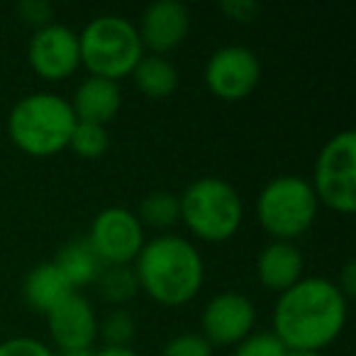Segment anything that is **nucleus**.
<instances>
[{
    "label": "nucleus",
    "mask_w": 356,
    "mask_h": 356,
    "mask_svg": "<svg viewBox=\"0 0 356 356\" xmlns=\"http://www.w3.org/2000/svg\"><path fill=\"white\" fill-rule=\"evenodd\" d=\"M81 64L90 76L118 83L127 79L144 56L137 25L120 15H98L79 35Z\"/></svg>",
    "instance_id": "5"
},
{
    "label": "nucleus",
    "mask_w": 356,
    "mask_h": 356,
    "mask_svg": "<svg viewBox=\"0 0 356 356\" xmlns=\"http://www.w3.org/2000/svg\"><path fill=\"white\" fill-rule=\"evenodd\" d=\"M181 222L203 242H227L239 232L244 205L237 188L218 176H203L178 195Z\"/></svg>",
    "instance_id": "4"
},
{
    "label": "nucleus",
    "mask_w": 356,
    "mask_h": 356,
    "mask_svg": "<svg viewBox=\"0 0 356 356\" xmlns=\"http://www.w3.org/2000/svg\"><path fill=\"white\" fill-rule=\"evenodd\" d=\"M317 195L310 181L300 176H276L261 188L257 198L259 225L276 242H293L302 237L317 220Z\"/></svg>",
    "instance_id": "6"
},
{
    "label": "nucleus",
    "mask_w": 356,
    "mask_h": 356,
    "mask_svg": "<svg viewBox=\"0 0 356 356\" xmlns=\"http://www.w3.org/2000/svg\"><path fill=\"white\" fill-rule=\"evenodd\" d=\"M139 291L154 302L178 307L191 302L205 281V264L195 244L176 234H159L134 259Z\"/></svg>",
    "instance_id": "2"
},
{
    "label": "nucleus",
    "mask_w": 356,
    "mask_h": 356,
    "mask_svg": "<svg viewBox=\"0 0 356 356\" xmlns=\"http://www.w3.org/2000/svg\"><path fill=\"white\" fill-rule=\"evenodd\" d=\"M88 244L103 266H129L147 244L139 218L127 208H105L90 222Z\"/></svg>",
    "instance_id": "8"
},
{
    "label": "nucleus",
    "mask_w": 356,
    "mask_h": 356,
    "mask_svg": "<svg viewBox=\"0 0 356 356\" xmlns=\"http://www.w3.org/2000/svg\"><path fill=\"white\" fill-rule=\"evenodd\" d=\"M288 349L273 332H252L247 339L234 346L232 356H286Z\"/></svg>",
    "instance_id": "23"
},
{
    "label": "nucleus",
    "mask_w": 356,
    "mask_h": 356,
    "mask_svg": "<svg viewBox=\"0 0 356 356\" xmlns=\"http://www.w3.org/2000/svg\"><path fill=\"white\" fill-rule=\"evenodd\" d=\"M337 288H339V293L346 298V300L356 296V264L354 261H346L344 266H341V273H339V281H337Z\"/></svg>",
    "instance_id": "28"
},
{
    "label": "nucleus",
    "mask_w": 356,
    "mask_h": 356,
    "mask_svg": "<svg viewBox=\"0 0 356 356\" xmlns=\"http://www.w3.org/2000/svg\"><path fill=\"white\" fill-rule=\"evenodd\" d=\"M142 222V227H154V229H168L176 222H181V205H178V195L171 191H152L149 195H144V200L139 203V210L134 213Z\"/></svg>",
    "instance_id": "19"
},
{
    "label": "nucleus",
    "mask_w": 356,
    "mask_h": 356,
    "mask_svg": "<svg viewBox=\"0 0 356 356\" xmlns=\"http://www.w3.org/2000/svg\"><path fill=\"white\" fill-rule=\"evenodd\" d=\"M191 30V13L186 6L176 0H156L142 13V20L137 25L139 40L144 49H152V54L163 56L181 47Z\"/></svg>",
    "instance_id": "12"
},
{
    "label": "nucleus",
    "mask_w": 356,
    "mask_h": 356,
    "mask_svg": "<svg viewBox=\"0 0 356 356\" xmlns=\"http://www.w3.org/2000/svg\"><path fill=\"white\" fill-rule=\"evenodd\" d=\"M110 147V134L103 124H90V122H76L74 132H71L69 147L76 156L81 159H100Z\"/></svg>",
    "instance_id": "21"
},
{
    "label": "nucleus",
    "mask_w": 356,
    "mask_h": 356,
    "mask_svg": "<svg viewBox=\"0 0 356 356\" xmlns=\"http://www.w3.org/2000/svg\"><path fill=\"white\" fill-rule=\"evenodd\" d=\"M129 76H132L139 93L152 100L168 98L178 88L176 66L166 56H159V54H144Z\"/></svg>",
    "instance_id": "18"
},
{
    "label": "nucleus",
    "mask_w": 356,
    "mask_h": 356,
    "mask_svg": "<svg viewBox=\"0 0 356 356\" xmlns=\"http://www.w3.org/2000/svg\"><path fill=\"white\" fill-rule=\"evenodd\" d=\"M76 293L74 288L69 286V281L64 278V273L54 266V261H44L37 264L35 268H30V273L22 281V296H25L27 305L32 310L42 312H51L61 300Z\"/></svg>",
    "instance_id": "16"
},
{
    "label": "nucleus",
    "mask_w": 356,
    "mask_h": 356,
    "mask_svg": "<svg viewBox=\"0 0 356 356\" xmlns=\"http://www.w3.org/2000/svg\"><path fill=\"white\" fill-rule=\"evenodd\" d=\"M54 266L64 273V278L69 281V286L74 291L79 286L95 283L100 271H103V264H100V259L90 249L88 239H74V242L64 244L59 249V254H56Z\"/></svg>",
    "instance_id": "17"
},
{
    "label": "nucleus",
    "mask_w": 356,
    "mask_h": 356,
    "mask_svg": "<svg viewBox=\"0 0 356 356\" xmlns=\"http://www.w3.org/2000/svg\"><path fill=\"white\" fill-rule=\"evenodd\" d=\"M76 115L71 103L56 93H30L17 100L8 118V134L30 156H54L69 147Z\"/></svg>",
    "instance_id": "3"
},
{
    "label": "nucleus",
    "mask_w": 356,
    "mask_h": 356,
    "mask_svg": "<svg viewBox=\"0 0 356 356\" xmlns=\"http://www.w3.org/2000/svg\"><path fill=\"white\" fill-rule=\"evenodd\" d=\"M349 300L334 281L302 276L273 305V334L288 351H322L341 334Z\"/></svg>",
    "instance_id": "1"
},
{
    "label": "nucleus",
    "mask_w": 356,
    "mask_h": 356,
    "mask_svg": "<svg viewBox=\"0 0 356 356\" xmlns=\"http://www.w3.org/2000/svg\"><path fill=\"white\" fill-rule=\"evenodd\" d=\"M161 356H213V346L198 332H184L163 344Z\"/></svg>",
    "instance_id": "24"
},
{
    "label": "nucleus",
    "mask_w": 356,
    "mask_h": 356,
    "mask_svg": "<svg viewBox=\"0 0 356 356\" xmlns=\"http://www.w3.org/2000/svg\"><path fill=\"white\" fill-rule=\"evenodd\" d=\"M47 325H49L51 339L61 351H74L93 349L100 322L93 305L81 293H71L54 310L47 312Z\"/></svg>",
    "instance_id": "13"
},
{
    "label": "nucleus",
    "mask_w": 356,
    "mask_h": 356,
    "mask_svg": "<svg viewBox=\"0 0 356 356\" xmlns=\"http://www.w3.org/2000/svg\"><path fill=\"white\" fill-rule=\"evenodd\" d=\"M302 268H305L302 254L293 242H276L273 239L268 247L261 249L257 259L259 283L278 296L300 281Z\"/></svg>",
    "instance_id": "15"
},
{
    "label": "nucleus",
    "mask_w": 356,
    "mask_h": 356,
    "mask_svg": "<svg viewBox=\"0 0 356 356\" xmlns=\"http://www.w3.org/2000/svg\"><path fill=\"white\" fill-rule=\"evenodd\" d=\"M0 356H56L44 341L35 337H10L0 341Z\"/></svg>",
    "instance_id": "25"
},
{
    "label": "nucleus",
    "mask_w": 356,
    "mask_h": 356,
    "mask_svg": "<svg viewBox=\"0 0 356 356\" xmlns=\"http://www.w3.org/2000/svg\"><path fill=\"white\" fill-rule=\"evenodd\" d=\"M312 191L317 203L339 215L356 210V132L341 129L325 142L315 159Z\"/></svg>",
    "instance_id": "7"
},
{
    "label": "nucleus",
    "mask_w": 356,
    "mask_h": 356,
    "mask_svg": "<svg viewBox=\"0 0 356 356\" xmlns=\"http://www.w3.org/2000/svg\"><path fill=\"white\" fill-rule=\"evenodd\" d=\"M98 332H103L108 346H129L134 337V317L124 307H118L105 317Z\"/></svg>",
    "instance_id": "22"
},
{
    "label": "nucleus",
    "mask_w": 356,
    "mask_h": 356,
    "mask_svg": "<svg viewBox=\"0 0 356 356\" xmlns=\"http://www.w3.org/2000/svg\"><path fill=\"white\" fill-rule=\"evenodd\" d=\"M95 283H98L100 296L115 305L132 300L139 293V281L132 266H103Z\"/></svg>",
    "instance_id": "20"
},
{
    "label": "nucleus",
    "mask_w": 356,
    "mask_h": 356,
    "mask_svg": "<svg viewBox=\"0 0 356 356\" xmlns=\"http://www.w3.org/2000/svg\"><path fill=\"white\" fill-rule=\"evenodd\" d=\"M122 108V90L115 81L88 76L81 81L79 88L71 100V110L76 115V122H90V124H108L110 120L118 118Z\"/></svg>",
    "instance_id": "14"
},
{
    "label": "nucleus",
    "mask_w": 356,
    "mask_h": 356,
    "mask_svg": "<svg viewBox=\"0 0 356 356\" xmlns=\"http://www.w3.org/2000/svg\"><path fill=\"white\" fill-rule=\"evenodd\" d=\"M286 356H325L322 351H288Z\"/></svg>",
    "instance_id": "31"
},
{
    "label": "nucleus",
    "mask_w": 356,
    "mask_h": 356,
    "mask_svg": "<svg viewBox=\"0 0 356 356\" xmlns=\"http://www.w3.org/2000/svg\"><path fill=\"white\" fill-rule=\"evenodd\" d=\"M220 10L234 22H252L261 13V8H259V3H252V0H225Z\"/></svg>",
    "instance_id": "27"
},
{
    "label": "nucleus",
    "mask_w": 356,
    "mask_h": 356,
    "mask_svg": "<svg viewBox=\"0 0 356 356\" xmlns=\"http://www.w3.org/2000/svg\"><path fill=\"white\" fill-rule=\"evenodd\" d=\"M257 325V307L247 296L234 291H225L210 298L200 315L203 337L210 346H237L247 339Z\"/></svg>",
    "instance_id": "11"
},
{
    "label": "nucleus",
    "mask_w": 356,
    "mask_h": 356,
    "mask_svg": "<svg viewBox=\"0 0 356 356\" xmlns=\"http://www.w3.org/2000/svg\"><path fill=\"white\" fill-rule=\"evenodd\" d=\"M261 81V61L249 47L227 44L213 51L205 64V86L215 98L239 103L257 90Z\"/></svg>",
    "instance_id": "9"
},
{
    "label": "nucleus",
    "mask_w": 356,
    "mask_h": 356,
    "mask_svg": "<svg viewBox=\"0 0 356 356\" xmlns=\"http://www.w3.org/2000/svg\"><path fill=\"white\" fill-rule=\"evenodd\" d=\"M27 61H30L32 71L44 81L69 79L81 66L79 35L59 22L40 27L27 47Z\"/></svg>",
    "instance_id": "10"
},
{
    "label": "nucleus",
    "mask_w": 356,
    "mask_h": 356,
    "mask_svg": "<svg viewBox=\"0 0 356 356\" xmlns=\"http://www.w3.org/2000/svg\"><path fill=\"white\" fill-rule=\"evenodd\" d=\"M93 356H137L129 346H103L100 351H93Z\"/></svg>",
    "instance_id": "29"
},
{
    "label": "nucleus",
    "mask_w": 356,
    "mask_h": 356,
    "mask_svg": "<svg viewBox=\"0 0 356 356\" xmlns=\"http://www.w3.org/2000/svg\"><path fill=\"white\" fill-rule=\"evenodd\" d=\"M17 15H20L22 22H30L37 30L44 25H49L51 17H54V8L47 0H22L17 6Z\"/></svg>",
    "instance_id": "26"
},
{
    "label": "nucleus",
    "mask_w": 356,
    "mask_h": 356,
    "mask_svg": "<svg viewBox=\"0 0 356 356\" xmlns=\"http://www.w3.org/2000/svg\"><path fill=\"white\" fill-rule=\"evenodd\" d=\"M59 356H93V349H74V351H61Z\"/></svg>",
    "instance_id": "30"
}]
</instances>
